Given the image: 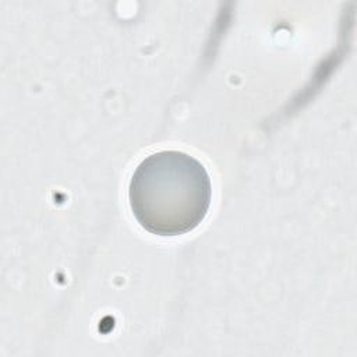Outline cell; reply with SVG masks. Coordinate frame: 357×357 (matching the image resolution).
Wrapping results in <instances>:
<instances>
[{
    "label": "cell",
    "instance_id": "obj_1",
    "mask_svg": "<svg viewBox=\"0 0 357 357\" xmlns=\"http://www.w3.org/2000/svg\"><path fill=\"white\" fill-rule=\"evenodd\" d=\"M211 178L201 162L180 151H160L135 169L128 199L138 223L158 236L195 229L211 205Z\"/></svg>",
    "mask_w": 357,
    "mask_h": 357
}]
</instances>
